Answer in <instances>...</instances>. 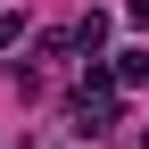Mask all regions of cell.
Listing matches in <instances>:
<instances>
[{
    "mask_svg": "<svg viewBox=\"0 0 149 149\" xmlns=\"http://www.w3.org/2000/svg\"><path fill=\"white\" fill-rule=\"evenodd\" d=\"M100 42H108V17H100V8H91V17H83V25H74V50H83V58H100Z\"/></svg>",
    "mask_w": 149,
    "mask_h": 149,
    "instance_id": "cell-1",
    "label": "cell"
},
{
    "mask_svg": "<svg viewBox=\"0 0 149 149\" xmlns=\"http://www.w3.org/2000/svg\"><path fill=\"white\" fill-rule=\"evenodd\" d=\"M124 8H133V25H149V0H124Z\"/></svg>",
    "mask_w": 149,
    "mask_h": 149,
    "instance_id": "cell-3",
    "label": "cell"
},
{
    "mask_svg": "<svg viewBox=\"0 0 149 149\" xmlns=\"http://www.w3.org/2000/svg\"><path fill=\"white\" fill-rule=\"evenodd\" d=\"M116 74H124V83H149V50H124V66H116Z\"/></svg>",
    "mask_w": 149,
    "mask_h": 149,
    "instance_id": "cell-2",
    "label": "cell"
}]
</instances>
